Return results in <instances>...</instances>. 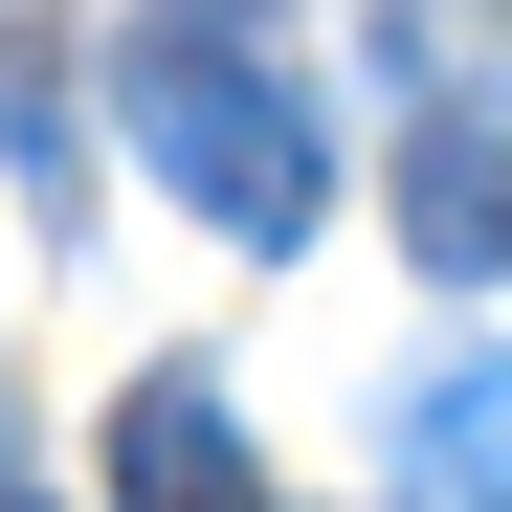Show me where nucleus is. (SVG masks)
Returning <instances> with one entry per match:
<instances>
[{
  "label": "nucleus",
  "instance_id": "obj_2",
  "mask_svg": "<svg viewBox=\"0 0 512 512\" xmlns=\"http://www.w3.org/2000/svg\"><path fill=\"white\" fill-rule=\"evenodd\" d=\"M423 245H446V268H490V245H512V179H468V156H423Z\"/></svg>",
  "mask_w": 512,
  "mask_h": 512
},
{
  "label": "nucleus",
  "instance_id": "obj_1",
  "mask_svg": "<svg viewBox=\"0 0 512 512\" xmlns=\"http://www.w3.org/2000/svg\"><path fill=\"white\" fill-rule=\"evenodd\" d=\"M134 490H156V512H245V468H223V423H201V401H156V446H134Z\"/></svg>",
  "mask_w": 512,
  "mask_h": 512
}]
</instances>
